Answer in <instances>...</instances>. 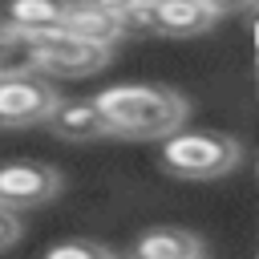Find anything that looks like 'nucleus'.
<instances>
[{
	"label": "nucleus",
	"instance_id": "obj_16",
	"mask_svg": "<svg viewBox=\"0 0 259 259\" xmlns=\"http://www.w3.org/2000/svg\"><path fill=\"white\" fill-rule=\"evenodd\" d=\"M93 4H101V8H109V12H117V16H121V12H125L134 0H93Z\"/></svg>",
	"mask_w": 259,
	"mask_h": 259
},
{
	"label": "nucleus",
	"instance_id": "obj_6",
	"mask_svg": "<svg viewBox=\"0 0 259 259\" xmlns=\"http://www.w3.org/2000/svg\"><path fill=\"white\" fill-rule=\"evenodd\" d=\"M45 125L61 142H97V138H109V121H105V113L97 109L93 97L89 101H61Z\"/></svg>",
	"mask_w": 259,
	"mask_h": 259
},
{
	"label": "nucleus",
	"instance_id": "obj_9",
	"mask_svg": "<svg viewBox=\"0 0 259 259\" xmlns=\"http://www.w3.org/2000/svg\"><path fill=\"white\" fill-rule=\"evenodd\" d=\"M219 20V12L206 0H162L158 4V32L170 36H198Z\"/></svg>",
	"mask_w": 259,
	"mask_h": 259
},
{
	"label": "nucleus",
	"instance_id": "obj_20",
	"mask_svg": "<svg viewBox=\"0 0 259 259\" xmlns=\"http://www.w3.org/2000/svg\"><path fill=\"white\" fill-rule=\"evenodd\" d=\"M255 4H259V0H255Z\"/></svg>",
	"mask_w": 259,
	"mask_h": 259
},
{
	"label": "nucleus",
	"instance_id": "obj_13",
	"mask_svg": "<svg viewBox=\"0 0 259 259\" xmlns=\"http://www.w3.org/2000/svg\"><path fill=\"white\" fill-rule=\"evenodd\" d=\"M121 28H125V32H158V4L134 0V4L121 12Z\"/></svg>",
	"mask_w": 259,
	"mask_h": 259
},
{
	"label": "nucleus",
	"instance_id": "obj_14",
	"mask_svg": "<svg viewBox=\"0 0 259 259\" xmlns=\"http://www.w3.org/2000/svg\"><path fill=\"white\" fill-rule=\"evenodd\" d=\"M20 214L12 210V206H4L0 202V251H8V247H16V239H20Z\"/></svg>",
	"mask_w": 259,
	"mask_h": 259
},
{
	"label": "nucleus",
	"instance_id": "obj_8",
	"mask_svg": "<svg viewBox=\"0 0 259 259\" xmlns=\"http://www.w3.org/2000/svg\"><path fill=\"white\" fill-rule=\"evenodd\" d=\"M130 251L138 259H194L206 255V243L186 227H150L130 243Z\"/></svg>",
	"mask_w": 259,
	"mask_h": 259
},
{
	"label": "nucleus",
	"instance_id": "obj_11",
	"mask_svg": "<svg viewBox=\"0 0 259 259\" xmlns=\"http://www.w3.org/2000/svg\"><path fill=\"white\" fill-rule=\"evenodd\" d=\"M32 69H36L32 32L0 24V77H16V73H32Z\"/></svg>",
	"mask_w": 259,
	"mask_h": 259
},
{
	"label": "nucleus",
	"instance_id": "obj_10",
	"mask_svg": "<svg viewBox=\"0 0 259 259\" xmlns=\"http://www.w3.org/2000/svg\"><path fill=\"white\" fill-rule=\"evenodd\" d=\"M61 20H65V4L61 0H8L4 4V24L24 28V32L61 28Z\"/></svg>",
	"mask_w": 259,
	"mask_h": 259
},
{
	"label": "nucleus",
	"instance_id": "obj_12",
	"mask_svg": "<svg viewBox=\"0 0 259 259\" xmlns=\"http://www.w3.org/2000/svg\"><path fill=\"white\" fill-rule=\"evenodd\" d=\"M45 255L49 259H109L113 247H105L97 239H61V243H49Z\"/></svg>",
	"mask_w": 259,
	"mask_h": 259
},
{
	"label": "nucleus",
	"instance_id": "obj_2",
	"mask_svg": "<svg viewBox=\"0 0 259 259\" xmlns=\"http://www.w3.org/2000/svg\"><path fill=\"white\" fill-rule=\"evenodd\" d=\"M243 162V146L227 134H210V130H174L162 138V150H158V166L174 178H186V182H210V178H223L231 174L235 166Z\"/></svg>",
	"mask_w": 259,
	"mask_h": 259
},
{
	"label": "nucleus",
	"instance_id": "obj_1",
	"mask_svg": "<svg viewBox=\"0 0 259 259\" xmlns=\"http://www.w3.org/2000/svg\"><path fill=\"white\" fill-rule=\"evenodd\" d=\"M93 101L105 113L113 138H166L190 113V105L178 89L146 85V81L105 85L101 93H93Z\"/></svg>",
	"mask_w": 259,
	"mask_h": 259
},
{
	"label": "nucleus",
	"instance_id": "obj_18",
	"mask_svg": "<svg viewBox=\"0 0 259 259\" xmlns=\"http://www.w3.org/2000/svg\"><path fill=\"white\" fill-rule=\"evenodd\" d=\"M142 4H162V0H142Z\"/></svg>",
	"mask_w": 259,
	"mask_h": 259
},
{
	"label": "nucleus",
	"instance_id": "obj_4",
	"mask_svg": "<svg viewBox=\"0 0 259 259\" xmlns=\"http://www.w3.org/2000/svg\"><path fill=\"white\" fill-rule=\"evenodd\" d=\"M61 105V93L49 77L32 73H16V77H0V130H28L53 117V109Z\"/></svg>",
	"mask_w": 259,
	"mask_h": 259
},
{
	"label": "nucleus",
	"instance_id": "obj_5",
	"mask_svg": "<svg viewBox=\"0 0 259 259\" xmlns=\"http://www.w3.org/2000/svg\"><path fill=\"white\" fill-rule=\"evenodd\" d=\"M57 190H61V170L49 166V162L16 158V162L0 166V202L12 206V210L45 206L49 198H57Z\"/></svg>",
	"mask_w": 259,
	"mask_h": 259
},
{
	"label": "nucleus",
	"instance_id": "obj_7",
	"mask_svg": "<svg viewBox=\"0 0 259 259\" xmlns=\"http://www.w3.org/2000/svg\"><path fill=\"white\" fill-rule=\"evenodd\" d=\"M61 28L73 32V36H85V40H93V45H109V49L125 36L121 16L109 12V8H101V4H93V0L65 4V20H61Z\"/></svg>",
	"mask_w": 259,
	"mask_h": 259
},
{
	"label": "nucleus",
	"instance_id": "obj_17",
	"mask_svg": "<svg viewBox=\"0 0 259 259\" xmlns=\"http://www.w3.org/2000/svg\"><path fill=\"white\" fill-rule=\"evenodd\" d=\"M251 32H255V49H259V20H255V28H251Z\"/></svg>",
	"mask_w": 259,
	"mask_h": 259
},
{
	"label": "nucleus",
	"instance_id": "obj_19",
	"mask_svg": "<svg viewBox=\"0 0 259 259\" xmlns=\"http://www.w3.org/2000/svg\"><path fill=\"white\" fill-rule=\"evenodd\" d=\"M255 174H259V158H255Z\"/></svg>",
	"mask_w": 259,
	"mask_h": 259
},
{
	"label": "nucleus",
	"instance_id": "obj_3",
	"mask_svg": "<svg viewBox=\"0 0 259 259\" xmlns=\"http://www.w3.org/2000/svg\"><path fill=\"white\" fill-rule=\"evenodd\" d=\"M32 45H36V73L45 77H89L109 61V45H93L65 28L32 32Z\"/></svg>",
	"mask_w": 259,
	"mask_h": 259
},
{
	"label": "nucleus",
	"instance_id": "obj_15",
	"mask_svg": "<svg viewBox=\"0 0 259 259\" xmlns=\"http://www.w3.org/2000/svg\"><path fill=\"white\" fill-rule=\"evenodd\" d=\"M206 4H210L219 16H227V12H243V8H251L255 0H206Z\"/></svg>",
	"mask_w": 259,
	"mask_h": 259
}]
</instances>
